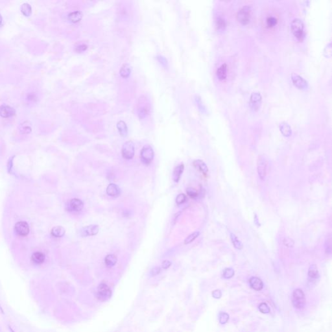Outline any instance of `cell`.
Masks as SVG:
<instances>
[{
  "label": "cell",
  "instance_id": "3",
  "mask_svg": "<svg viewBox=\"0 0 332 332\" xmlns=\"http://www.w3.org/2000/svg\"><path fill=\"white\" fill-rule=\"evenodd\" d=\"M293 305L297 309H302L306 304V298L304 292L301 289H297L293 293Z\"/></svg>",
  "mask_w": 332,
  "mask_h": 332
},
{
  "label": "cell",
  "instance_id": "20",
  "mask_svg": "<svg viewBox=\"0 0 332 332\" xmlns=\"http://www.w3.org/2000/svg\"><path fill=\"white\" fill-rule=\"evenodd\" d=\"M227 65L226 64H222L217 70V75L219 79L222 81L226 78L227 76Z\"/></svg>",
  "mask_w": 332,
  "mask_h": 332
},
{
  "label": "cell",
  "instance_id": "15",
  "mask_svg": "<svg viewBox=\"0 0 332 332\" xmlns=\"http://www.w3.org/2000/svg\"><path fill=\"white\" fill-rule=\"evenodd\" d=\"M249 283L251 287L255 291H261L263 288L262 280L258 277H252L249 280Z\"/></svg>",
  "mask_w": 332,
  "mask_h": 332
},
{
  "label": "cell",
  "instance_id": "32",
  "mask_svg": "<svg viewBox=\"0 0 332 332\" xmlns=\"http://www.w3.org/2000/svg\"><path fill=\"white\" fill-rule=\"evenodd\" d=\"M216 26L219 30H223L226 27V21L225 20L221 17L217 18L216 20Z\"/></svg>",
  "mask_w": 332,
  "mask_h": 332
},
{
  "label": "cell",
  "instance_id": "34",
  "mask_svg": "<svg viewBox=\"0 0 332 332\" xmlns=\"http://www.w3.org/2000/svg\"><path fill=\"white\" fill-rule=\"evenodd\" d=\"M234 275V271L231 268H227L223 272V277L225 278H231Z\"/></svg>",
  "mask_w": 332,
  "mask_h": 332
},
{
  "label": "cell",
  "instance_id": "37",
  "mask_svg": "<svg viewBox=\"0 0 332 332\" xmlns=\"http://www.w3.org/2000/svg\"><path fill=\"white\" fill-rule=\"evenodd\" d=\"M186 192H187V194L189 195V196L192 198L195 199L198 197V193L196 192V190L194 189L193 188H188L186 189Z\"/></svg>",
  "mask_w": 332,
  "mask_h": 332
},
{
  "label": "cell",
  "instance_id": "4",
  "mask_svg": "<svg viewBox=\"0 0 332 332\" xmlns=\"http://www.w3.org/2000/svg\"><path fill=\"white\" fill-rule=\"evenodd\" d=\"M112 296V291L110 288L104 283L100 284L97 289L96 297L100 301H107Z\"/></svg>",
  "mask_w": 332,
  "mask_h": 332
},
{
  "label": "cell",
  "instance_id": "14",
  "mask_svg": "<svg viewBox=\"0 0 332 332\" xmlns=\"http://www.w3.org/2000/svg\"><path fill=\"white\" fill-rule=\"evenodd\" d=\"M107 193L108 195L113 197H117L121 193V190L115 184H110L107 188Z\"/></svg>",
  "mask_w": 332,
  "mask_h": 332
},
{
  "label": "cell",
  "instance_id": "46",
  "mask_svg": "<svg viewBox=\"0 0 332 332\" xmlns=\"http://www.w3.org/2000/svg\"><path fill=\"white\" fill-rule=\"evenodd\" d=\"M171 265V262L169 261H164L163 263H162V267L163 269H168V268L170 267V266Z\"/></svg>",
  "mask_w": 332,
  "mask_h": 332
},
{
  "label": "cell",
  "instance_id": "27",
  "mask_svg": "<svg viewBox=\"0 0 332 332\" xmlns=\"http://www.w3.org/2000/svg\"><path fill=\"white\" fill-rule=\"evenodd\" d=\"M130 66L128 64H124L120 69V75L123 78H127L130 74Z\"/></svg>",
  "mask_w": 332,
  "mask_h": 332
},
{
  "label": "cell",
  "instance_id": "11",
  "mask_svg": "<svg viewBox=\"0 0 332 332\" xmlns=\"http://www.w3.org/2000/svg\"><path fill=\"white\" fill-rule=\"evenodd\" d=\"M67 207L71 212H79L83 209L84 204L83 201L79 199H73L68 203Z\"/></svg>",
  "mask_w": 332,
  "mask_h": 332
},
{
  "label": "cell",
  "instance_id": "13",
  "mask_svg": "<svg viewBox=\"0 0 332 332\" xmlns=\"http://www.w3.org/2000/svg\"><path fill=\"white\" fill-rule=\"evenodd\" d=\"M15 114V110L14 108L6 105V104H2L0 106V116L4 118H8L13 116Z\"/></svg>",
  "mask_w": 332,
  "mask_h": 332
},
{
  "label": "cell",
  "instance_id": "47",
  "mask_svg": "<svg viewBox=\"0 0 332 332\" xmlns=\"http://www.w3.org/2000/svg\"><path fill=\"white\" fill-rule=\"evenodd\" d=\"M2 21H3L2 16V15H1V14H0V26H1L2 24Z\"/></svg>",
  "mask_w": 332,
  "mask_h": 332
},
{
  "label": "cell",
  "instance_id": "40",
  "mask_svg": "<svg viewBox=\"0 0 332 332\" xmlns=\"http://www.w3.org/2000/svg\"><path fill=\"white\" fill-rule=\"evenodd\" d=\"M161 271V269L160 267H155L153 268V269H151V272H150V274H151V275L152 276H156L158 274H160V272Z\"/></svg>",
  "mask_w": 332,
  "mask_h": 332
},
{
  "label": "cell",
  "instance_id": "8",
  "mask_svg": "<svg viewBox=\"0 0 332 332\" xmlns=\"http://www.w3.org/2000/svg\"><path fill=\"white\" fill-rule=\"evenodd\" d=\"M15 232L20 236H26L29 232V226L26 222H18L15 227Z\"/></svg>",
  "mask_w": 332,
  "mask_h": 332
},
{
  "label": "cell",
  "instance_id": "16",
  "mask_svg": "<svg viewBox=\"0 0 332 332\" xmlns=\"http://www.w3.org/2000/svg\"><path fill=\"white\" fill-rule=\"evenodd\" d=\"M184 169V166L183 164H180L176 167L174 169L173 173V180L175 182H178L179 181L182 173H183Z\"/></svg>",
  "mask_w": 332,
  "mask_h": 332
},
{
  "label": "cell",
  "instance_id": "1",
  "mask_svg": "<svg viewBox=\"0 0 332 332\" xmlns=\"http://www.w3.org/2000/svg\"><path fill=\"white\" fill-rule=\"evenodd\" d=\"M304 25L301 20L296 18L292 21L291 24V29L294 36L299 41H302L305 38V33H304Z\"/></svg>",
  "mask_w": 332,
  "mask_h": 332
},
{
  "label": "cell",
  "instance_id": "30",
  "mask_svg": "<svg viewBox=\"0 0 332 332\" xmlns=\"http://www.w3.org/2000/svg\"><path fill=\"white\" fill-rule=\"evenodd\" d=\"M21 11L25 16H29L32 12V8L29 3H24L21 6Z\"/></svg>",
  "mask_w": 332,
  "mask_h": 332
},
{
  "label": "cell",
  "instance_id": "31",
  "mask_svg": "<svg viewBox=\"0 0 332 332\" xmlns=\"http://www.w3.org/2000/svg\"><path fill=\"white\" fill-rule=\"evenodd\" d=\"M199 234H200V233L199 232H195L192 233V234H190L184 240V244L187 245V244H189L190 243L193 242V241L198 237V236L199 235Z\"/></svg>",
  "mask_w": 332,
  "mask_h": 332
},
{
  "label": "cell",
  "instance_id": "36",
  "mask_svg": "<svg viewBox=\"0 0 332 332\" xmlns=\"http://www.w3.org/2000/svg\"><path fill=\"white\" fill-rule=\"evenodd\" d=\"M259 310L263 313H269L270 312V308L265 303H261L259 306Z\"/></svg>",
  "mask_w": 332,
  "mask_h": 332
},
{
  "label": "cell",
  "instance_id": "2",
  "mask_svg": "<svg viewBox=\"0 0 332 332\" xmlns=\"http://www.w3.org/2000/svg\"><path fill=\"white\" fill-rule=\"evenodd\" d=\"M251 8L250 6H244L241 8L237 13V20L242 25H247L251 21Z\"/></svg>",
  "mask_w": 332,
  "mask_h": 332
},
{
  "label": "cell",
  "instance_id": "5",
  "mask_svg": "<svg viewBox=\"0 0 332 332\" xmlns=\"http://www.w3.org/2000/svg\"><path fill=\"white\" fill-rule=\"evenodd\" d=\"M121 153L122 156L124 158L127 159V160H131L134 157L135 153L134 145L133 142H131V141L126 142L123 145Z\"/></svg>",
  "mask_w": 332,
  "mask_h": 332
},
{
  "label": "cell",
  "instance_id": "41",
  "mask_svg": "<svg viewBox=\"0 0 332 332\" xmlns=\"http://www.w3.org/2000/svg\"><path fill=\"white\" fill-rule=\"evenodd\" d=\"M324 54L326 57H330L331 56V43H330L324 49Z\"/></svg>",
  "mask_w": 332,
  "mask_h": 332
},
{
  "label": "cell",
  "instance_id": "42",
  "mask_svg": "<svg viewBox=\"0 0 332 332\" xmlns=\"http://www.w3.org/2000/svg\"><path fill=\"white\" fill-rule=\"evenodd\" d=\"M36 99H37V96H36V95L35 94V93H33V92H31V93L29 94L27 96V99L28 100V101H31V102L36 101Z\"/></svg>",
  "mask_w": 332,
  "mask_h": 332
},
{
  "label": "cell",
  "instance_id": "22",
  "mask_svg": "<svg viewBox=\"0 0 332 332\" xmlns=\"http://www.w3.org/2000/svg\"><path fill=\"white\" fill-rule=\"evenodd\" d=\"M82 18H83V14L80 11L73 12L68 15V19L73 23H77L80 21Z\"/></svg>",
  "mask_w": 332,
  "mask_h": 332
},
{
  "label": "cell",
  "instance_id": "39",
  "mask_svg": "<svg viewBox=\"0 0 332 332\" xmlns=\"http://www.w3.org/2000/svg\"><path fill=\"white\" fill-rule=\"evenodd\" d=\"M284 244L288 247H293L294 245V241L289 238H286L284 239Z\"/></svg>",
  "mask_w": 332,
  "mask_h": 332
},
{
  "label": "cell",
  "instance_id": "21",
  "mask_svg": "<svg viewBox=\"0 0 332 332\" xmlns=\"http://www.w3.org/2000/svg\"><path fill=\"white\" fill-rule=\"evenodd\" d=\"M32 261L36 264H42L45 261V255L40 252H35L31 257Z\"/></svg>",
  "mask_w": 332,
  "mask_h": 332
},
{
  "label": "cell",
  "instance_id": "17",
  "mask_svg": "<svg viewBox=\"0 0 332 332\" xmlns=\"http://www.w3.org/2000/svg\"><path fill=\"white\" fill-rule=\"evenodd\" d=\"M193 165L195 167L197 168L198 170H199L200 171L202 172L203 174L206 175V174L208 173V168L207 166L206 165V163H204L203 161H202L201 160H195L193 162Z\"/></svg>",
  "mask_w": 332,
  "mask_h": 332
},
{
  "label": "cell",
  "instance_id": "33",
  "mask_svg": "<svg viewBox=\"0 0 332 332\" xmlns=\"http://www.w3.org/2000/svg\"><path fill=\"white\" fill-rule=\"evenodd\" d=\"M266 21H267V26L269 27H271H271H274V26L276 25L277 22H278V21H277L276 18H274V17H273V16H269V17H268V18H267V20H266Z\"/></svg>",
  "mask_w": 332,
  "mask_h": 332
},
{
  "label": "cell",
  "instance_id": "23",
  "mask_svg": "<svg viewBox=\"0 0 332 332\" xmlns=\"http://www.w3.org/2000/svg\"><path fill=\"white\" fill-rule=\"evenodd\" d=\"M19 130H20V133L23 134H29L32 130L31 123L28 121H25L24 122H23L19 127Z\"/></svg>",
  "mask_w": 332,
  "mask_h": 332
},
{
  "label": "cell",
  "instance_id": "28",
  "mask_svg": "<svg viewBox=\"0 0 332 332\" xmlns=\"http://www.w3.org/2000/svg\"><path fill=\"white\" fill-rule=\"evenodd\" d=\"M150 109L149 108V104H143V105L140 107L138 109V113L140 118H144L146 117L149 113Z\"/></svg>",
  "mask_w": 332,
  "mask_h": 332
},
{
  "label": "cell",
  "instance_id": "26",
  "mask_svg": "<svg viewBox=\"0 0 332 332\" xmlns=\"http://www.w3.org/2000/svg\"><path fill=\"white\" fill-rule=\"evenodd\" d=\"M117 261V259L116 257V256L113 255V254H108V255H107L105 257V258H104V262H105V264L107 266L109 267L114 266L116 264Z\"/></svg>",
  "mask_w": 332,
  "mask_h": 332
},
{
  "label": "cell",
  "instance_id": "19",
  "mask_svg": "<svg viewBox=\"0 0 332 332\" xmlns=\"http://www.w3.org/2000/svg\"><path fill=\"white\" fill-rule=\"evenodd\" d=\"M308 276H309V278L312 280L317 279L319 277V271H318L317 267L315 264H313L310 265L308 270Z\"/></svg>",
  "mask_w": 332,
  "mask_h": 332
},
{
  "label": "cell",
  "instance_id": "45",
  "mask_svg": "<svg viewBox=\"0 0 332 332\" xmlns=\"http://www.w3.org/2000/svg\"><path fill=\"white\" fill-rule=\"evenodd\" d=\"M212 296L215 298H220L222 296V293L220 290H215L212 292Z\"/></svg>",
  "mask_w": 332,
  "mask_h": 332
},
{
  "label": "cell",
  "instance_id": "44",
  "mask_svg": "<svg viewBox=\"0 0 332 332\" xmlns=\"http://www.w3.org/2000/svg\"><path fill=\"white\" fill-rule=\"evenodd\" d=\"M87 48H88L87 45H86V44H81V45H78V46L76 47L75 51L77 52H78V53H81V52L84 51L85 50H86Z\"/></svg>",
  "mask_w": 332,
  "mask_h": 332
},
{
  "label": "cell",
  "instance_id": "43",
  "mask_svg": "<svg viewBox=\"0 0 332 332\" xmlns=\"http://www.w3.org/2000/svg\"><path fill=\"white\" fill-rule=\"evenodd\" d=\"M157 59L159 61V62H160L163 67H167V61L166 58L162 56H158Z\"/></svg>",
  "mask_w": 332,
  "mask_h": 332
},
{
  "label": "cell",
  "instance_id": "35",
  "mask_svg": "<svg viewBox=\"0 0 332 332\" xmlns=\"http://www.w3.org/2000/svg\"><path fill=\"white\" fill-rule=\"evenodd\" d=\"M229 315L226 313L222 312L219 314V322L222 324H226L228 321Z\"/></svg>",
  "mask_w": 332,
  "mask_h": 332
},
{
  "label": "cell",
  "instance_id": "9",
  "mask_svg": "<svg viewBox=\"0 0 332 332\" xmlns=\"http://www.w3.org/2000/svg\"><path fill=\"white\" fill-rule=\"evenodd\" d=\"M291 79L293 83V84L298 89L306 90L308 86L307 82L299 75L296 74H293L291 75Z\"/></svg>",
  "mask_w": 332,
  "mask_h": 332
},
{
  "label": "cell",
  "instance_id": "10",
  "mask_svg": "<svg viewBox=\"0 0 332 332\" xmlns=\"http://www.w3.org/2000/svg\"><path fill=\"white\" fill-rule=\"evenodd\" d=\"M99 232V226L96 225H92L83 227L80 231L81 235L83 237L92 236L97 234Z\"/></svg>",
  "mask_w": 332,
  "mask_h": 332
},
{
  "label": "cell",
  "instance_id": "24",
  "mask_svg": "<svg viewBox=\"0 0 332 332\" xmlns=\"http://www.w3.org/2000/svg\"><path fill=\"white\" fill-rule=\"evenodd\" d=\"M117 128L121 136L125 137L127 136V133H128V128H127V126L123 121H120L117 123Z\"/></svg>",
  "mask_w": 332,
  "mask_h": 332
},
{
  "label": "cell",
  "instance_id": "25",
  "mask_svg": "<svg viewBox=\"0 0 332 332\" xmlns=\"http://www.w3.org/2000/svg\"><path fill=\"white\" fill-rule=\"evenodd\" d=\"M66 230L62 226H55L51 230V234L55 238H61L65 234Z\"/></svg>",
  "mask_w": 332,
  "mask_h": 332
},
{
  "label": "cell",
  "instance_id": "18",
  "mask_svg": "<svg viewBox=\"0 0 332 332\" xmlns=\"http://www.w3.org/2000/svg\"><path fill=\"white\" fill-rule=\"evenodd\" d=\"M280 130L284 136L285 137H289L291 135V127L285 122H282L280 124Z\"/></svg>",
  "mask_w": 332,
  "mask_h": 332
},
{
  "label": "cell",
  "instance_id": "6",
  "mask_svg": "<svg viewBox=\"0 0 332 332\" xmlns=\"http://www.w3.org/2000/svg\"><path fill=\"white\" fill-rule=\"evenodd\" d=\"M154 158V151L150 145H145L141 151V159L145 164H149Z\"/></svg>",
  "mask_w": 332,
  "mask_h": 332
},
{
  "label": "cell",
  "instance_id": "12",
  "mask_svg": "<svg viewBox=\"0 0 332 332\" xmlns=\"http://www.w3.org/2000/svg\"><path fill=\"white\" fill-rule=\"evenodd\" d=\"M262 97L259 92H254L251 95V106L254 110H257L260 108Z\"/></svg>",
  "mask_w": 332,
  "mask_h": 332
},
{
  "label": "cell",
  "instance_id": "38",
  "mask_svg": "<svg viewBox=\"0 0 332 332\" xmlns=\"http://www.w3.org/2000/svg\"><path fill=\"white\" fill-rule=\"evenodd\" d=\"M186 200V195L183 193H181V194H179L178 196L176 197V202L177 204H183Z\"/></svg>",
  "mask_w": 332,
  "mask_h": 332
},
{
  "label": "cell",
  "instance_id": "7",
  "mask_svg": "<svg viewBox=\"0 0 332 332\" xmlns=\"http://www.w3.org/2000/svg\"><path fill=\"white\" fill-rule=\"evenodd\" d=\"M258 175L261 180H264L265 179L267 175V162L265 159L260 156L258 160Z\"/></svg>",
  "mask_w": 332,
  "mask_h": 332
},
{
  "label": "cell",
  "instance_id": "29",
  "mask_svg": "<svg viewBox=\"0 0 332 332\" xmlns=\"http://www.w3.org/2000/svg\"><path fill=\"white\" fill-rule=\"evenodd\" d=\"M230 238H231V240H232V242L235 248H237L238 250H241L242 249L243 246V244L242 243V242H240V241L238 239V238L236 237L235 235L233 233H231L230 234Z\"/></svg>",
  "mask_w": 332,
  "mask_h": 332
}]
</instances>
